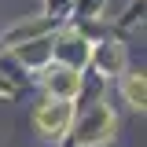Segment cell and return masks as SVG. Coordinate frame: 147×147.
Instances as JSON below:
<instances>
[{
    "label": "cell",
    "mask_w": 147,
    "mask_h": 147,
    "mask_svg": "<svg viewBox=\"0 0 147 147\" xmlns=\"http://www.w3.org/2000/svg\"><path fill=\"white\" fill-rule=\"evenodd\" d=\"M125 96H129V103H132V107H144V77H136V74H132V77L125 81Z\"/></svg>",
    "instance_id": "2"
},
{
    "label": "cell",
    "mask_w": 147,
    "mask_h": 147,
    "mask_svg": "<svg viewBox=\"0 0 147 147\" xmlns=\"http://www.w3.org/2000/svg\"><path fill=\"white\" fill-rule=\"evenodd\" d=\"M55 74H59V77H52V85H55L59 92H66V96H70V92H77V77H74L70 70H55Z\"/></svg>",
    "instance_id": "3"
},
{
    "label": "cell",
    "mask_w": 147,
    "mask_h": 147,
    "mask_svg": "<svg viewBox=\"0 0 147 147\" xmlns=\"http://www.w3.org/2000/svg\"><path fill=\"white\" fill-rule=\"evenodd\" d=\"M70 103H44V107L37 110V125H40V132H52V136H59V132H66V125H70Z\"/></svg>",
    "instance_id": "1"
}]
</instances>
